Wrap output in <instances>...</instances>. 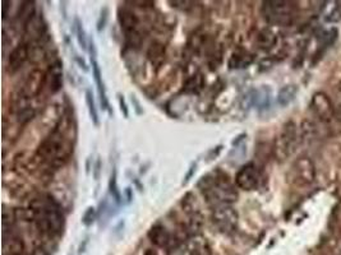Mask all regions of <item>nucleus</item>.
I'll return each mask as SVG.
<instances>
[{"label":"nucleus","instance_id":"nucleus-31","mask_svg":"<svg viewBox=\"0 0 341 255\" xmlns=\"http://www.w3.org/2000/svg\"><path fill=\"white\" fill-rule=\"evenodd\" d=\"M30 255H50V254L46 251V250L42 249V247H36V249H35Z\"/></svg>","mask_w":341,"mask_h":255},{"label":"nucleus","instance_id":"nucleus-35","mask_svg":"<svg viewBox=\"0 0 341 255\" xmlns=\"http://www.w3.org/2000/svg\"><path fill=\"white\" fill-rule=\"evenodd\" d=\"M143 255H158V252H156L155 250H152V249H147Z\"/></svg>","mask_w":341,"mask_h":255},{"label":"nucleus","instance_id":"nucleus-8","mask_svg":"<svg viewBox=\"0 0 341 255\" xmlns=\"http://www.w3.org/2000/svg\"><path fill=\"white\" fill-rule=\"evenodd\" d=\"M212 223L221 232H231L238 223V213L231 207H219L212 213Z\"/></svg>","mask_w":341,"mask_h":255},{"label":"nucleus","instance_id":"nucleus-28","mask_svg":"<svg viewBox=\"0 0 341 255\" xmlns=\"http://www.w3.org/2000/svg\"><path fill=\"white\" fill-rule=\"evenodd\" d=\"M108 19H109V9L105 7V8L101 9L100 17H98V19H97V31L98 32H101L103 29H105L106 23H108Z\"/></svg>","mask_w":341,"mask_h":255},{"label":"nucleus","instance_id":"nucleus-34","mask_svg":"<svg viewBox=\"0 0 341 255\" xmlns=\"http://www.w3.org/2000/svg\"><path fill=\"white\" fill-rule=\"evenodd\" d=\"M100 166H101V162H100V160H97V162H96V174H95V178L96 179H98V171H100Z\"/></svg>","mask_w":341,"mask_h":255},{"label":"nucleus","instance_id":"nucleus-33","mask_svg":"<svg viewBox=\"0 0 341 255\" xmlns=\"http://www.w3.org/2000/svg\"><path fill=\"white\" fill-rule=\"evenodd\" d=\"M193 171H196V163H194V165H192V167H191V171H189V173H188V175H187V178H186V181H184V184H187V183H188L189 178H191V176H192V174H193Z\"/></svg>","mask_w":341,"mask_h":255},{"label":"nucleus","instance_id":"nucleus-25","mask_svg":"<svg viewBox=\"0 0 341 255\" xmlns=\"http://www.w3.org/2000/svg\"><path fill=\"white\" fill-rule=\"evenodd\" d=\"M74 22H75V35H77L78 44H80V46L82 47L83 50H86L87 49L88 41H87V37H86V32H85V29H83V24L78 18H75Z\"/></svg>","mask_w":341,"mask_h":255},{"label":"nucleus","instance_id":"nucleus-22","mask_svg":"<svg viewBox=\"0 0 341 255\" xmlns=\"http://www.w3.org/2000/svg\"><path fill=\"white\" fill-rule=\"evenodd\" d=\"M257 42H258L259 47H262V49H271L275 45V42H276V36H275V34L271 30H264V31L259 32Z\"/></svg>","mask_w":341,"mask_h":255},{"label":"nucleus","instance_id":"nucleus-27","mask_svg":"<svg viewBox=\"0 0 341 255\" xmlns=\"http://www.w3.org/2000/svg\"><path fill=\"white\" fill-rule=\"evenodd\" d=\"M96 219V211L93 207H88L87 209H86L85 214H83L82 217V222L85 226H91V224L95 222Z\"/></svg>","mask_w":341,"mask_h":255},{"label":"nucleus","instance_id":"nucleus-2","mask_svg":"<svg viewBox=\"0 0 341 255\" xmlns=\"http://www.w3.org/2000/svg\"><path fill=\"white\" fill-rule=\"evenodd\" d=\"M31 221L37 229L47 235H60L64 229V216L53 199H36L29 211Z\"/></svg>","mask_w":341,"mask_h":255},{"label":"nucleus","instance_id":"nucleus-32","mask_svg":"<svg viewBox=\"0 0 341 255\" xmlns=\"http://www.w3.org/2000/svg\"><path fill=\"white\" fill-rule=\"evenodd\" d=\"M8 4H11L9 2H3V18L6 19L8 16Z\"/></svg>","mask_w":341,"mask_h":255},{"label":"nucleus","instance_id":"nucleus-6","mask_svg":"<svg viewBox=\"0 0 341 255\" xmlns=\"http://www.w3.org/2000/svg\"><path fill=\"white\" fill-rule=\"evenodd\" d=\"M314 165L308 157H300L293 163L289 173V180L297 186H307L314 181Z\"/></svg>","mask_w":341,"mask_h":255},{"label":"nucleus","instance_id":"nucleus-7","mask_svg":"<svg viewBox=\"0 0 341 255\" xmlns=\"http://www.w3.org/2000/svg\"><path fill=\"white\" fill-rule=\"evenodd\" d=\"M118 21H119L120 27L124 31L128 41L132 45H140V21H138L137 16L129 9L120 8L118 11Z\"/></svg>","mask_w":341,"mask_h":255},{"label":"nucleus","instance_id":"nucleus-19","mask_svg":"<svg viewBox=\"0 0 341 255\" xmlns=\"http://www.w3.org/2000/svg\"><path fill=\"white\" fill-rule=\"evenodd\" d=\"M313 105L318 106V107L314 108L323 119L328 118L331 115V103L328 101V98L325 95H322V93L314 96V98H313Z\"/></svg>","mask_w":341,"mask_h":255},{"label":"nucleus","instance_id":"nucleus-3","mask_svg":"<svg viewBox=\"0 0 341 255\" xmlns=\"http://www.w3.org/2000/svg\"><path fill=\"white\" fill-rule=\"evenodd\" d=\"M73 153V145L69 138H65V133L55 129L47 138H45L37 148V155L44 161L54 165L64 163Z\"/></svg>","mask_w":341,"mask_h":255},{"label":"nucleus","instance_id":"nucleus-17","mask_svg":"<svg viewBox=\"0 0 341 255\" xmlns=\"http://www.w3.org/2000/svg\"><path fill=\"white\" fill-rule=\"evenodd\" d=\"M252 105L256 106L259 110H265V108L270 107V102H271V93L270 90L266 87L259 88V90L254 91L252 95Z\"/></svg>","mask_w":341,"mask_h":255},{"label":"nucleus","instance_id":"nucleus-23","mask_svg":"<svg viewBox=\"0 0 341 255\" xmlns=\"http://www.w3.org/2000/svg\"><path fill=\"white\" fill-rule=\"evenodd\" d=\"M86 103L88 106V112H90L91 120H92V123L96 126H98L100 125V119H98V112L97 108H96V103L95 100H93L92 92L90 90H87V92H86Z\"/></svg>","mask_w":341,"mask_h":255},{"label":"nucleus","instance_id":"nucleus-4","mask_svg":"<svg viewBox=\"0 0 341 255\" xmlns=\"http://www.w3.org/2000/svg\"><path fill=\"white\" fill-rule=\"evenodd\" d=\"M262 13L270 23L285 26L292 22L294 9H293L292 4L287 2L272 0V2H265L264 7H262Z\"/></svg>","mask_w":341,"mask_h":255},{"label":"nucleus","instance_id":"nucleus-21","mask_svg":"<svg viewBox=\"0 0 341 255\" xmlns=\"http://www.w3.org/2000/svg\"><path fill=\"white\" fill-rule=\"evenodd\" d=\"M164 55H165V47H164V45L159 44V42H153L147 52L148 59L155 65L161 64V62L164 60Z\"/></svg>","mask_w":341,"mask_h":255},{"label":"nucleus","instance_id":"nucleus-16","mask_svg":"<svg viewBox=\"0 0 341 255\" xmlns=\"http://www.w3.org/2000/svg\"><path fill=\"white\" fill-rule=\"evenodd\" d=\"M24 31L30 37H41L46 31V24H45L42 17H37L35 14L31 21L24 26Z\"/></svg>","mask_w":341,"mask_h":255},{"label":"nucleus","instance_id":"nucleus-36","mask_svg":"<svg viewBox=\"0 0 341 255\" xmlns=\"http://www.w3.org/2000/svg\"><path fill=\"white\" fill-rule=\"evenodd\" d=\"M189 255H202V254L198 251V250H193V251H192Z\"/></svg>","mask_w":341,"mask_h":255},{"label":"nucleus","instance_id":"nucleus-15","mask_svg":"<svg viewBox=\"0 0 341 255\" xmlns=\"http://www.w3.org/2000/svg\"><path fill=\"white\" fill-rule=\"evenodd\" d=\"M3 249L6 255H23L26 246L21 237L9 235V237H4Z\"/></svg>","mask_w":341,"mask_h":255},{"label":"nucleus","instance_id":"nucleus-5","mask_svg":"<svg viewBox=\"0 0 341 255\" xmlns=\"http://www.w3.org/2000/svg\"><path fill=\"white\" fill-rule=\"evenodd\" d=\"M297 140V125L293 121H289V123L285 124L279 137H277L276 142H275V155H276L277 160L282 161L292 156L295 151Z\"/></svg>","mask_w":341,"mask_h":255},{"label":"nucleus","instance_id":"nucleus-30","mask_svg":"<svg viewBox=\"0 0 341 255\" xmlns=\"http://www.w3.org/2000/svg\"><path fill=\"white\" fill-rule=\"evenodd\" d=\"M118 100H119V106H120V110H122V112L124 114V116H125V118H128V115H129V111H128L127 103H125V101H124V97H123L122 95H118Z\"/></svg>","mask_w":341,"mask_h":255},{"label":"nucleus","instance_id":"nucleus-24","mask_svg":"<svg viewBox=\"0 0 341 255\" xmlns=\"http://www.w3.org/2000/svg\"><path fill=\"white\" fill-rule=\"evenodd\" d=\"M109 191H110V195L113 196V199L117 203L122 202V194H120L117 184V170H114L113 174H111L110 181H109Z\"/></svg>","mask_w":341,"mask_h":255},{"label":"nucleus","instance_id":"nucleus-9","mask_svg":"<svg viewBox=\"0 0 341 255\" xmlns=\"http://www.w3.org/2000/svg\"><path fill=\"white\" fill-rule=\"evenodd\" d=\"M259 181H261V175L254 163H247L242 166L235 175V185L242 190H256L259 186Z\"/></svg>","mask_w":341,"mask_h":255},{"label":"nucleus","instance_id":"nucleus-12","mask_svg":"<svg viewBox=\"0 0 341 255\" xmlns=\"http://www.w3.org/2000/svg\"><path fill=\"white\" fill-rule=\"evenodd\" d=\"M30 56L29 46L26 44H19L11 51L8 58V67L12 72L21 69Z\"/></svg>","mask_w":341,"mask_h":255},{"label":"nucleus","instance_id":"nucleus-11","mask_svg":"<svg viewBox=\"0 0 341 255\" xmlns=\"http://www.w3.org/2000/svg\"><path fill=\"white\" fill-rule=\"evenodd\" d=\"M45 87L49 88V92L51 95L59 92L60 88L63 87V69L60 63H55L53 67H50L45 78Z\"/></svg>","mask_w":341,"mask_h":255},{"label":"nucleus","instance_id":"nucleus-14","mask_svg":"<svg viewBox=\"0 0 341 255\" xmlns=\"http://www.w3.org/2000/svg\"><path fill=\"white\" fill-rule=\"evenodd\" d=\"M91 65H92V74H93V78H95L96 87H97V91H98V96H100L101 106H102L103 110H109L110 106H109V100H108V96H106L105 84H103L102 74H101V69H100V67H98V63L96 62V58H91Z\"/></svg>","mask_w":341,"mask_h":255},{"label":"nucleus","instance_id":"nucleus-18","mask_svg":"<svg viewBox=\"0 0 341 255\" xmlns=\"http://www.w3.org/2000/svg\"><path fill=\"white\" fill-rule=\"evenodd\" d=\"M253 63V56L248 52L238 51L234 52L233 56L229 60V67L231 69H241V68H247Z\"/></svg>","mask_w":341,"mask_h":255},{"label":"nucleus","instance_id":"nucleus-26","mask_svg":"<svg viewBox=\"0 0 341 255\" xmlns=\"http://www.w3.org/2000/svg\"><path fill=\"white\" fill-rule=\"evenodd\" d=\"M202 84H203V80H202L201 75H193V77L187 82L186 92H192V93L198 92V91L202 88Z\"/></svg>","mask_w":341,"mask_h":255},{"label":"nucleus","instance_id":"nucleus-13","mask_svg":"<svg viewBox=\"0 0 341 255\" xmlns=\"http://www.w3.org/2000/svg\"><path fill=\"white\" fill-rule=\"evenodd\" d=\"M148 239L151 240L153 245L159 247H168L171 242V236L170 232L166 230L165 226L160 223H156L151 227V230L148 231Z\"/></svg>","mask_w":341,"mask_h":255},{"label":"nucleus","instance_id":"nucleus-1","mask_svg":"<svg viewBox=\"0 0 341 255\" xmlns=\"http://www.w3.org/2000/svg\"><path fill=\"white\" fill-rule=\"evenodd\" d=\"M207 203L215 207H224L234 203L238 199L235 186L230 181L227 174L216 170L202 176L197 184Z\"/></svg>","mask_w":341,"mask_h":255},{"label":"nucleus","instance_id":"nucleus-10","mask_svg":"<svg viewBox=\"0 0 341 255\" xmlns=\"http://www.w3.org/2000/svg\"><path fill=\"white\" fill-rule=\"evenodd\" d=\"M45 78H46V73L41 72V70L36 69L32 70L29 74V77L24 80L23 86H22L21 95L23 97H26L27 100H31V98L36 97L39 93H41V91L45 87Z\"/></svg>","mask_w":341,"mask_h":255},{"label":"nucleus","instance_id":"nucleus-20","mask_svg":"<svg viewBox=\"0 0 341 255\" xmlns=\"http://www.w3.org/2000/svg\"><path fill=\"white\" fill-rule=\"evenodd\" d=\"M298 90L295 86H285L280 90L279 95H277V102L281 106H287L295 98Z\"/></svg>","mask_w":341,"mask_h":255},{"label":"nucleus","instance_id":"nucleus-29","mask_svg":"<svg viewBox=\"0 0 341 255\" xmlns=\"http://www.w3.org/2000/svg\"><path fill=\"white\" fill-rule=\"evenodd\" d=\"M18 121L21 124H26L27 121H30L34 116V110H31V107H27L24 110H22L21 112H18Z\"/></svg>","mask_w":341,"mask_h":255}]
</instances>
